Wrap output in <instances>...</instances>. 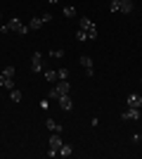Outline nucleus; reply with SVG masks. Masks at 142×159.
<instances>
[{"instance_id": "20e7f679", "label": "nucleus", "mask_w": 142, "mask_h": 159, "mask_svg": "<svg viewBox=\"0 0 142 159\" xmlns=\"http://www.w3.org/2000/svg\"><path fill=\"white\" fill-rule=\"evenodd\" d=\"M62 145H64L62 135H59V133H52V135H50V152H47V157H57Z\"/></svg>"}, {"instance_id": "ddd939ff", "label": "nucleus", "mask_w": 142, "mask_h": 159, "mask_svg": "<svg viewBox=\"0 0 142 159\" xmlns=\"http://www.w3.org/2000/svg\"><path fill=\"white\" fill-rule=\"evenodd\" d=\"M45 81L47 83H57V81H59V74L54 71V69H47L45 71Z\"/></svg>"}, {"instance_id": "f257e3e1", "label": "nucleus", "mask_w": 142, "mask_h": 159, "mask_svg": "<svg viewBox=\"0 0 142 159\" xmlns=\"http://www.w3.org/2000/svg\"><path fill=\"white\" fill-rule=\"evenodd\" d=\"M0 31L2 33H10V31H17L19 36H24V33H28V24H24L21 19H17V17H12V19L7 21V24H2L0 26Z\"/></svg>"}, {"instance_id": "1a4fd4ad", "label": "nucleus", "mask_w": 142, "mask_h": 159, "mask_svg": "<svg viewBox=\"0 0 142 159\" xmlns=\"http://www.w3.org/2000/svg\"><path fill=\"white\" fill-rule=\"evenodd\" d=\"M128 107H135V109H140V107H142V95L128 93Z\"/></svg>"}, {"instance_id": "39448f33", "label": "nucleus", "mask_w": 142, "mask_h": 159, "mask_svg": "<svg viewBox=\"0 0 142 159\" xmlns=\"http://www.w3.org/2000/svg\"><path fill=\"white\" fill-rule=\"evenodd\" d=\"M78 62H81V66L85 69V76H93V74H95V69H93V57H90V55H81V57H78Z\"/></svg>"}, {"instance_id": "2eb2a0df", "label": "nucleus", "mask_w": 142, "mask_h": 159, "mask_svg": "<svg viewBox=\"0 0 142 159\" xmlns=\"http://www.w3.org/2000/svg\"><path fill=\"white\" fill-rule=\"evenodd\" d=\"M71 152H74V147L64 143V145L59 147V154H57V157H71Z\"/></svg>"}, {"instance_id": "f8f14e48", "label": "nucleus", "mask_w": 142, "mask_h": 159, "mask_svg": "<svg viewBox=\"0 0 142 159\" xmlns=\"http://www.w3.org/2000/svg\"><path fill=\"white\" fill-rule=\"evenodd\" d=\"M43 24H45V19H43V17H38V19H31V21H28V31H38Z\"/></svg>"}, {"instance_id": "7ed1b4c3", "label": "nucleus", "mask_w": 142, "mask_h": 159, "mask_svg": "<svg viewBox=\"0 0 142 159\" xmlns=\"http://www.w3.org/2000/svg\"><path fill=\"white\" fill-rule=\"evenodd\" d=\"M78 29H83V31L88 33V38H90V40H95L97 36H100L97 26H95V24H93V21L88 19V17H81V19H78Z\"/></svg>"}, {"instance_id": "4468645a", "label": "nucleus", "mask_w": 142, "mask_h": 159, "mask_svg": "<svg viewBox=\"0 0 142 159\" xmlns=\"http://www.w3.org/2000/svg\"><path fill=\"white\" fill-rule=\"evenodd\" d=\"M0 88H7V90H12V88H14V81H12V79H7V76H2V74H0Z\"/></svg>"}, {"instance_id": "9d476101", "label": "nucleus", "mask_w": 142, "mask_h": 159, "mask_svg": "<svg viewBox=\"0 0 142 159\" xmlns=\"http://www.w3.org/2000/svg\"><path fill=\"white\" fill-rule=\"evenodd\" d=\"M45 126H47V131H52V133H62L64 131V126H62L59 121H54V119H47Z\"/></svg>"}, {"instance_id": "9b49d317", "label": "nucleus", "mask_w": 142, "mask_h": 159, "mask_svg": "<svg viewBox=\"0 0 142 159\" xmlns=\"http://www.w3.org/2000/svg\"><path fill=\"white\" fill-rule=\"evenodd\" d=\"M118 12L130 14L133 12V0H121V2H118Z\"/></svg>"}, {"instance_id": "412c9836", "label": "nucleus", "mask_w": 142, "mask_h": 159, "mask_svg": "<svg viewBox=\"0 0 142 159\" xmlns=\"http://www.w3.org/2000/svg\"><path fill=\"white\" fill-rule=\"evenodd\" d=\"M57 74H59V81L62 79H69V69H57Z\"/></svg>"}, {"instance_id": "0eeeda50", "label": "nucleus", "mask_w": 142, "mask_h": 159, "mask_svg": "<svg viewBox=\"0 0 142 159\" xmlns=\"http://www.w3.org/2000/svg\"><path fill=\"white\" fill-rule=\"evenodd\" d=\"M31 69H33V74L43 71V55L41 52H33V57H31Z\"/></svg>"}, {"instance_id": "6ab92c4d", "label": "nucleus", "mask_w": 142, "mask_h": 159, "mask_svg": "<svg viewBox=\"0 0 142 159\" xmlns=\"http://www.w3.org/2000/svg\"><path fill=\"white\" fill-rule=\"evenodd\" d=\"M64 14H67V17H76V7L71 5V7H64Z\"/></svg>"}, {"instance_id": "f03ea898", "label": "nucleus", "mask_w": 142, "mask_h": 159, "mask_svg": "<svg viewBox=\"0 0 142 159\" xmlns=\"http://www.w3.org/2000/svg\"><path fill=\"white\" fill-rule=\"evenodd\" d=\"M67 93H71V83H69L67 79H62V81L54 83V88L47 93V98H50V100H59L62 95H67Z\"/></svg>"}, {"instance_id": "a211bd4d", "label": "nucleus", "mask_w": 142, "mask_h": 159, "mask_svg": "<svg viewBox=\"0 0 142 159\" xmlns=\"http://www.w3.org/2000/svg\"><path fill=\"white\" fill-rule=\"evenodd\" d=\"M76 40H81V43H85V40H90V38H88V33L83 31V29H78V31H76Z\"/></svg>"}, {"instance_id": "aec40b11", "label": "nucleus", "mask_w": 142, "mask_h": 159, "mask_svg": "<svg viewBox=\"0 0 142 159\" xmlns=\"http://www.w3.org/2000/svg\"><path fill=\"white\" fill-rule=\"evenodd\" d=\"M50 57H54V60H62V57H64V50H54V52H50Z\"/></svg>"}, {"instance_id": "6e6552de", "label": "nucleus", "mask_w": 142, "mask_h": 159, "mask_svg": "<svg viewBox=\"0 0 142 159\" xmlns=\"http://www.w3.org/2000/svg\"><path fill=\"white\" fill-rule=\"evenodd\" d=\"M57 102H59V107L64 109V112H71V109H74V100H71V95H69V93H67V95H62Z\"/></svg>"}, {"instance_id": "5701e85b", "label": "nucleus", "mask_w": 142, "mask_h": 159, "mask_svg": "<svg viewBox=\"0 0 142 159\" xmlns=\"http://www.w3.org/2000/svg\"><path fill=\"white\" fill-rule=\"evenodd\" d=\"M0 19H2V12H0Z\"/></svg>"}, {"instance_id": "423d86ee", "label": "nucleus", "mask_w": 142, "mask_h": 159, "mask_svg": "<svg viewBox=\"0 0 142 159\" xmlns=\"http://www.w3.org/2000/svg\"><path fill=\"white\" fill-rule=\"evenodd\" d=\"M140 116H142L140 109H135V107H128V109L121 114V119H123V121H137Z\"/></svg>"}, {"instance_id": "4be33fe9", "label": "nucleus", "mask_w": 142, "mask_h": 159, "mask_svg": "<svg viewBox=\"0 0 142 159\" xmlns=\"http://www.w3.org/2000/svg\"><path fill=\"white\" fill-rule=\"evenodd\" d=\"M140 143H142V133H140Z\"/></svg>"}, {"instance_id": "dca6fc26", "label": "nucleus", "mask_w": 142, "mask_h": 159, "mask_svg": "<svg viewBox=\"0 0 142 159\" xmlns=\"http://www.w3.org/2000/svg\"><path fill=\"white\" fill-rule=\"evenodd\" d=\"M10 100H12V102H21V90L12 88V90H10Z\"/></svg>"}, {"instance_id": "f3484780", "label": "nucleus", "mask_w": 142, "mask_h": 159, "mask_svg": "<svg viewBox=\"0 0 142 159\" xmlns=\"http://www.w3.org/2000/svg\"><path fill=\"white\" fill-rule=\"evenodd\" d=\"M2 76H7V79H14V66H12V64H7L5 69H2Z\"/></svg>"}]
</instances>
